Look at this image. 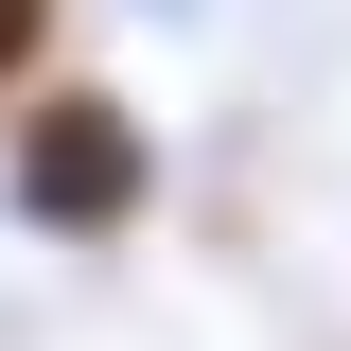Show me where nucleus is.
<instances>
[{
  "instance_id": "obj_2",
  "label": "nucleus",
  "mask_w": 351,
  "mask_h": 351,
  "mask_svg": "<svg viewBox=\"0 0 351 351\" xmlns=\"http://www.w3.org/2000/svg\"><path fill=\"white\" fill-rule=\"evenodd\" d=\"M36 36H53V0H0V71H36Z\"/></svg>"
},
{
  "instance_id": "obj_1",
  "label": "nucleus",
  "mask_w": 351,
  "mask_h": 351,
  "mask_svg": "<svg viewBox=\"0 0 351 351\" xmlns=\"http://www.w3.org/2000/svg\"><path fill=\"white\" fill-rule=\"evenodd\" d=\"M18 211H36V228H123L141 211V123H123V106H36Z\"/></svg>"
}]
</instances>
